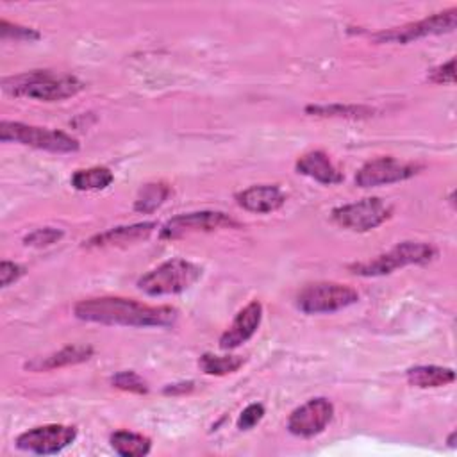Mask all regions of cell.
<instances>
[{
  "label": "cell",
  "instance_id": "obj_1",
  "mask_svg": "<svg viewBox=\"0 0 457 457\" xmlns=\"http://www.w3.org/2000/svg\"><path fill=\"white\" fill-rule=\"evenodd\" d=\"M73 314L82 321L120 327H171L179 318V311L171 305H148L121 296L80 300Z\"/></svg>",
  "mask_w": 457,
  "mask_h": 457
},
{
  "label": "cell",
  "instance_id": "obj_2",
  "mask_svg": "<svg viewBox=\"0 0 457 457\" xmlns=\"http://www.w3.org/2000/svg\"><path fill=\"white\" fill-rule=\"evenodd\" d=\"M2 89L12 96H25L39 102H61L79 95L84 89V82L68 73L32 70L5 77L2 80Z\"/></svg>",
  "mask_w": 457,
  "mask_h": 457
},
{
  "label": "cell",
  "instance_id": "obj_3",
  "mask_svg": "<svg viewBox=\"0 0 457 457\" xmlns=\"http://www.w3.org/2000/svg\"><path fill=\"white\" fill-rule=\"evenodd\" d=\"M202 266L187 259H170L146 271L137 280V287L148 296L179 295L195 286L202 277Z\"/></svg>",
  "mask_w": 457,
  "mask_h": 457
},
{
  "label": "cell",
  "instance_id": "obj_4",
  "mask_svg": "<svg viewBox=\"0 0 457 457\" xmlns=\"http://www.w3.org/2000/svg\"><path fill=\"white\" fill-rule=\"evenodd\" d=\"M436 248L423 241H402L373 259L353 262L348 270L361 277H382L411 264H427L436 257Z\"/></svg>",
  "mask_w": 457,
  "mask_h": 457
},
{
  "label": "cell",
  "instance_id": "obj_5",
  "mask_svg": "<svg viewBox=\"0 0 457 457\" xmlns=\"http://www.w3.org/2000/svg\"><path fill=\"white\" fill-rule=\"evenodd\" d=\"M0 141L20 143L25 146H32V148L46 150L54 154H70L80 148L79 139L62 130L27 125L21 121H7V120L0 123Z\"/></svg>",
  "mask_w": 457,
  "mask_h": 457
},
{
  "label": "cell",
  "instance_id": "obj_6",
  "mask_svg": "<svg viewBox=\"0 0 457 457\" xmlns=\"http://www.w3.org/2000/svg\"><path fill=\"white\" fill-rule=\"evenodd\" d=\"M359 302V293L341 282H312L296 295V307L305 314H330Z\"/></svg>",
  "mask_w": 457,
  "mask_h": 457
},
{
  "label": "cell",
  "instance_id": "obj_7",
  "mask_svg": "<svg viewBox=\"0 0 457 457\" xmlns=\"http://www.w3.org/2000/svg\"><path fill=\"white\" fill-rule=\"evenodd\" d=\"M393 207L378 196H368L352 204L334 207L330 218L336 225L352 232H368L387 221Z\"/></svg>",
  "mask_w": 457,
  "mask_h": 457
},
{
  "label": "cell",
  "instance_id": "obj_8",
  "mask_svg": "<svg viewBox=\"0 0 457 457\" xmlns=\"http://www.w3.org/2000/svg\"><path fill=\"white\" fill-rule=\"evenodd\" d=\"M455 23H457V7H450L446 11L436 12L423 20L380 30V32L373 34V39L378 43L405 45V43L423 39L428 36H439V34L452 32L455 29Z\"/></svg>",
  "mask_w": 457,
  "mask_h": 457
},
{
  "label": "cell",
  "instance_id": "obj_9",
  "mask_svg": "<svg viewBox=\"0 0 457 457\" xmlns=\"http://www.w3.org/2000/svg\"><path fill=\"white\" fill-rule=\"evenodd\" d=\"M77 439V428L71 425L48 423L32 427L16 437V448L37 455H52L68 448Z\"/></svg>",
  "mask_w": 457,
  "mask_h": 457
},
{
  "label": "cell",
  "instance_id": "obj_10",
  "mask_svg": "<svg viewBox=\"0 0 457 457\" xmlns=\"http://www.w3.org/2000/svg\"><path fill=\"white\" fill-rule=\"evenodd\" d=\"M239 223L221 211H196L170 218L159 230L161 239H179L196 232H212L218 228H236Z\"/></svg>",
  "mask_w": 457,
  "mask_h": 457
},
{
  "label": "cell",
  "instance_id": "obj_11",
  "mask_svg": "<svg viewBox=\"0 0 457 457\" xmlns=\"http://www.w3.org/2000/svg\"><path fill=\"white\" fill-rule=\"evenodd\" d=\"M423 166L416 162H405L398 161L391 155L375 157L368 162H364L357 173H355V184L359 187H377V186H387L395 182L407 180L420 173Z\"/></svg>",
  "mask_w": 457,
  "mask_h": 457
},
{
  "label": "cell",
  "instance_id": "obj_12",
  "mask_svg": "<svg viewBox=\"0 0 457 457\" xmlns=\"http://www.w3.org/2000/svg\"><path fill=\"white\" fill-rule=\"evenodd\" d=\"M334 418L330 400L318 396L296 407L287 418V430L296 437H314L321 434Z\"/></svg>",
  "mask_w": 457,
  "mask_h": 457
},
{
  "label": "cell",
  "instance_id": "obj_13",
  "mask_svg": "<svg viewBox=\"0 0 457 457\" xmlns=\"http://www.w3.org/2000/svg\"><path fill=\"white\" fill-rule=\"evenodd\" d=\"M262 320V303L259 300H252L246 303L234 318L230 327L220 337L221 350H234L246 343L259 328Z\"/></svg>",
  "mask_w": 457,
  "mask_h": 457
},
{
  "label": "cell",
  "instance_id": "obj_14",
  "mask_svg": "<svg viewBox=\"0 0 457 457\" xmlns=\"http://www.w3.org/2000/svg\"><path fill=\"white\" fill-rule=\"evenodd\" d=\"M236 204L255 214H268L278 211L286 204V195L277 184H257L236 193Z\"/></svg>",
  "mask_w": 457,
  "mask_h": 457
},
{
  "label": "cell",
  "instance_id": "obj_15",
  "mask_svg": "<svg viewBox=\"0 0 457 457\" xmlns=\"http://www.w3.org/2000/svg\"><path fill=\"white\" fill-rule=\"evenodd\" d=\"M157 228L155 221H141L132 225L112 227L102 234H96L84 241L86 248H109V246H127L146 239Z\"/></svg>",
  "mask_w": 457,
  "mask_h": 457
},
{
  "label": "cell",
  "instance_id": "obj_16",
  "mask_svg": "<svg viewBox=\"0 0 457 457\" xmlns=\"http://www.w3.org/2000/svg\"><path fill=\"white\" fill-rule=\"evenodd\" d=\"M295 170L300 175H305V177H309L320 184H325V186L343 182V173L334 166V162L323 150H311V152L303 154L296 161Z\"/></svg>",
  "mask_w": 457,
  "mask_h": 457
},
{
  "label": "cell",
  "instance_id": "obj_17",
  "mask_svg": "<svg viewBox=\"0 0 457 457\" xmlns=\"http://www.w3.org/2000/svg\"><path fill=\"white\" fill-rule=\"evenodd\" d=\"M91 355H93V348L89 345H68L54 353L32 359L30 362L25 364V368L30 371H50V370L86 362L91 359Z\"/></svg>",
  "mask_w": 457,
  "mask_h": 457
},
{
  "label": "cell",
  "instance_id": "obj_18",
  "mask_svg": "<svg viewBox=\"0 0 457 457\" xmlns=\"http://www.w3.org/2000/svg\"><path fill=\"white\" fill-rule=\"evenodd\" d=\"M305 114L316 118H343V120H368L375 116L377 109L364 104H311L305 105Z\"/></svg>",
  "mask_w": 457,
  "mask_h": 457
},
{
  "label": "cell",
  "instance_id": "obj_19",
  "mask_svg": "<svg viewBox=\"0 0 457 457\" xmlns=\"http://www.w3.org/2000/svg\"><path fill=\"white\" fill-rule=\"evenodd\" d=\"M405 377L411 386L420 389H428V387H443L452 384L455 380V371L445 366L420 364V366L409 368Z\"/></svg>",
  "mask_w": 457,
  "mask_h": 457
},
{
  "label": "cell",
  "instance_id": "obj_20",
  "mask_svg": "<svg viewBox=\"0 0 457 457\" xmlns=\"http://www.w3.org/2000/svg\"><path fill=\"white\" fill-rule=\"evenodd\" d=\"M109 443L111 448L121 457H143L152 450V439L132 430H114Z\"/></svg>",
  "mask_w": 457,
  "mask_h": 457
},
{
  "label": "cell",
  "instance_id": "obj_21",
  "mask_svg": "<svg viewBox=\"0 0 457 457\" xmlns=\"http://www.w3.org/2000/svg\"><path fill=\"white\" fill-rule=\"evenodd\" d=\"M114 180V175L109 168L105 166H91V168H82L77 170L71 179L70 184L77 189V191H100L105 189L107 186H111Z\"/></svg>",
  "mask_w": 457,
  "mask_h": 457
},
{
  "label": "cell",
  "instance_id": "obj_22",
  "mask_svg": "<svg viewBox=\"0 0 457 457\" xmlns=\"http://www.w3.org/2000/svg\"><path fill=\"white\" fill-rule=\"evenodd\" d=\"M170 195H171V187L166 182H148L139 189L134 200V211L150 214L157 211L168 200Z\"/></svg>",
  "mask_w": 457,
  "mask_h": 457
},
{
  "label": "cell",
  "instance_id": "obj_23",
  "mask_svg": "<svg viewBox=\"0 0 457 457\" xmlns=\"http://www.w3.org/2000/svg\"><path fill=\"white\" fill-rule=\"evenodd\" d=\"M245 364V359L239 355H214V353H204L198 359V366L207 375H228L237 371Z\"/></svg>",
  "mask_w": 457,
  "mask_h": 457
},
{
  "label": "cell",
  "instance_id": "obj_24",
  "mask_svg": "<svg viewBox=\"0 0 457 457\" xmlns=\"http://www.w3.org/2000/svg\"><path fill=\"white\" fill-rule=\"evenodd\" d=\"M111 384L116 389L134 393V395H146L148 393V384L132 370H123L118 371L116 375L111 377Z\"/></svg>",
  "mask_w": 457,
  "mask_h": 457
},
{
  "label": "cell",
  "instance_id": "obj_25",
  "mask_svg": "<svg viewBox=\"0 0 457 457\" xmlns=\"http://www.w3.org/2000/svg\"><path fill=\"white\" fill-rule=\"evenodd\" d=\"M64 236V232L61 228H55V227H41V228H36L32 232H29L25 237H23V243L27 246H34V248H43V246H50L57 241H61Z\"/></svg>",
  "mask_w": 457,
  "mask_h": 457
},
{
  "label": "cell",
  "instance_id": "obj_26",
  "mask_svg": "<svg viewBox=\"0 0 457 457\" xmlns=\"http://www.w3.org/2000/svg\"><path fill=\"white\" fill-rule=\"evenodd\" d=\"M0 36L4 39H16V41H37L41 37V34L36 29L25 27L20 23H11L5 18L0 20Z\"/></svg>",
  "mask_w": 457,
  "mask_h": 457
},
{
  "label": "cell",
  "instance_id": "obj_27",
  "mask_svg": "<svg viewBox=\"0 0 457 457\" xmlns=\"http://www.w3.org/2000/svg\"><path fill=\"white\" fill-rule=\"evenodd\" d=\"M264 412H266V409H264V405L259 403V402H253V403L246 405V407L241 411L239 418H237V428H239V430H250V428H253V427L264 418Z\"/></svg>",
  "mask_w": 457,
  "mask_h": 457
},
{
  "label": "cell",
  "instance_id": "obj_28",
  "mask_svg": "<svg viewBox=\"0 0 457 457\" xmlns=\"http://www.w3.org/2000/svg\"><path fill=\"white\" fill-rule=\"evenodd\" d=\"M434 84H453L455 82V57H450L446 62L437 64L427 75Z\"/></svg>",
  "mask_w": 457,
  "mask_h": 457
},
{
  "label": "cell",
  "instance_id": "obj_29",
  "mask_svg": "<svg viewBox=\"0 0 457 457\" xmlns=\"http://www.w3.org/2000/svg\"><path fill=\"white\" fill-rule=\"evenodd\" d=\"M25 275V268L14 261H2L0 262V284L2 287H9L16 280Z\"/></svg>",
  "mask_w": 457,
  "mask_h": 457
},
{
  "label": "cell",
  "instance_id": "obj_30",
  "mask_svg": "<svg viewBox=\"0 0 457 457\" xmlns=\"http://www.w3.org/2000/svg\"><path fill=\"white\" fill-rule=\"evenodd\" d=\"M195 389V382L187 380V382H179V384H170L162 389L164 395H186L189 391Z\"/></svg>",
  "mask_w": 457,
  "mask_h": 457
},
{
  "label": "cell",
  "instance_id": "obj_31",
  "mask_svg": "<svg viewBox=\"0 0 457 457\" xmlns=\"http://www.w3.org/2000/svg\"><path fill=\"white\" fill-rule=\"evenodd\" d=\"M453 441H455V430H453V432H452V434H450V436H448V439H446V443H448V445H450V446H455V443H453Z\"/></svg>",
  "mask_w": 457,
  "mask_h": 457
}]
</instances>
